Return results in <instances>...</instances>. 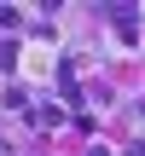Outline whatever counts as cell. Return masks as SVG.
I'll return each mask as SVG.
<instances>
[{"instance_id":"6da1fadb","label":"cell","mask_w":145,"mask_h":156,"mask_svg":"<svg viewBox=\"0 0 145 156\" xmlns=\"http://www.w3.org/2000/svg\"><path fill=\"white\" fill-rule=\"evenodd\" d=\"M17 23H23V12L17 6H0V29H17Z\"/></svg>"}]
</instances>
